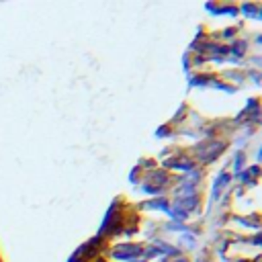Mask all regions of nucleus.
<instances>
[{"label": "nucleus", "instance_id": "nucleus-1", "mask_svg": "<svg viewBox=\"0 0 262 262\" xmlns=\"http://www.w3.org/2000/svg\"><path fill=\"white\" fill-rule=\"evenodd\" d=\"M142 250L138 246H121L115 250V258H121V260H131L134 256H138Z\"/></svg>", "mask_w": 262, "mask_h": 262}, {"label": "nucleus", "instance_id": "nucleus-2", "mask_svg": "<svg viewBox=\"0 0 262 262\" xmlns=\"http://www.w3.org/2000/svg\"><path fill=\"white\" fill-rule=\"evenodd\" d=\"M176 207L178 209H192V207H196V199H194V196H186V199H180L178 203H176Z\"/></svg>", "mask_w": 262, "mask_h": 262}, {"label": "nucleus", "instance_id": "nucleus-3", "mask_svg": "<svg viewBox=\"0 0 262 262\" xmlns=\"http://www.w3.org/2000/svg\"><path fill=\"white\" fill-rule=\"evenodd\" d=\"M148 207H150V209H162V211H168V203H166V199H162V201H150Z\"/></svg>", "mask_w": 262, "mask_h": 262}, {"label": "nucleus", "instance_id": "nucleus-4", "mask_svg": "<svg viewBox=\"0 0 262 262\" xmlns=\"http://www.w3.org/2000/svg\"><path fill=\"white\" fill-rule=\"evenodd\" d=\"M228 180H230V176H228V174H222V176H220V180H217V184H215V196L220 194V188H224Z\"/></svg>", "mask_w": 262, "mask_h": 262}, {"label": "nucleus", "instance_id": "nucleus-5", "mask_svg": "<svg viewBox=\"0 0 262 262\" xmlns=\"http://www.w3.org/2000/svg\"><path fill=\"white\" fill-rule=\"evenodd\" d=\"M170 215L174 217V220H186V211H180V209H174Z\"/></svg>", "mask_w": 262, "mask_h": 262}, {"label": "nucleus", "instance_id": "nucleus-6", "mask_svg": "<svg viewBox=\"0 0 262 262\" xmlns=\"http://www.w3.org/2000/svg\"><path fill=\"white\" fill-rule=\"evenodd\" d=\"M178 262H186V260H178Z\"/></svg>", "mask_w": 262, "mask_h": 262}]
</instances>
